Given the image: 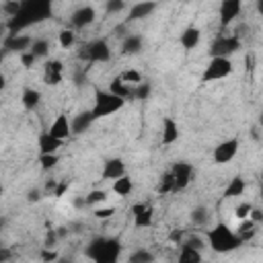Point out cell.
<instances>
[{
  "label": "cell",
  "mask_w": 263,
  "mask_h": 263,
  "mask_svg": "<svg viewBox=\"0 0 263 263\" xmlns=\"http://www.w3.org/2000/svg\"><path fill=\"white\" fill-rule=\"evenodd\" d=\"M49 14H51V4L45 2V0H27V2H21L18 14L8 21L10 35L21 33L23 27H29L33 23H39V21L47 18Z\"/></svg>",
  "instance_id": "1"
},
{
  "label": "cell",
  "mask_w": 263,
  "mask_h": 263,
  "mask_svg": "<svg viewBox=\"0 0 263 263\" xmlns=\"http://www.w3.org/2000/svg\"><path fill=\"white\" fill-rule=\"evenodd\" d=\"M84 255L92 263H117L121 255V242L111 236H97L86 245Z\"/></svg>",
  "instance_id": "2"
},
{
  "label": "cell",
  "mask_w": 263,
  "mask_h": 263,
  "mask_svg": "<svg viewBox=\"0 0 263 263\" xmlns=\"http://www.w3.org/2000/svg\"><path fill=\"white\" fill-rule=\"evenodd\" d=\"M205 236H208L210 247H212L216 253H230V251H236V249L242 245L240 238L236 236V232H234L228 224H224V222L214 224V228L208 230Z\"/></svg>",
  "instance_id": "3"
},
{
  "label": "cell",
  "mask_w": 263,
  "mask_h": 263,
  "mask_svg": "<svg viewBox=\"0 0 263 263\" xmlns=\"http://www.w3.org/2000/svg\"><path fill=\"white\" fill-rule=\"evenodd\" d=\"M123 107H125V101H123V99L111 95L109 90H97V95H95V105H92L90 113H92V117H95V121H97V119H101V117H107V115L117 113V111L123 109Z\"/></svg>",
  "instance_id": "4"
},
{
  "label": "cell",
  "mask_w": 263,
  "mask_h": 263,
  "mask_svg": "<svg viewBox=\"0 0 263 263\" xmlns=\"http://www.w3.org/2000/svg\"><path fill=\"white\" fill-rule=\"evenodd\" d=\"M78 58L86 60V62H92V64H97V62L103 64V62L111 60V47H109L107 39H92V41H88L80 47Z\"/></svg>",
  "instance_id": "5"
},
{
  "label": "cell",
  "mask_w": 263,
  "mask_h": 263,
  "mask_svg": "<svg viewBox=\"0 0 263 263\" xmlns=\"http://www.w3.org/2000/svg\"><path fill=\"white\" fill-rule=\"evenodd\" d=\"M240 47H242L240 37H236V35H218L210 45V58L230 60V55H234Z\"/></svg>",
  "instance_id": "6"
},
{
  "label": "cell",
  "mask_w": 263,
  "mask_h": 263,
  "mask_svg": "<svg viewBox=\"0 0 263 263\" xmlns=\"http://www.w3.org/2000/svg\"><path fill=\"white\" fill-rule=\"evenodd\" d=\"M234 70L232 62L226 58H210L203 74H201V82H214V80H222L226 76H230Z\"/></svg>",
  "instance_id": "7"
},
{
  "label": "cell",
  "mask_w": 263,
  "mask_h": 263,
  "mask_svg": "<svg viewBox=\"0 0 263 263\" xmlns=\"http://www.w3.org/2000/svg\"><path fill=\"white\" fill-rule=\"evenodd\" d=\"M171 175H173V193H179V191L187 189L189 183L193 181V166L185 160H179L173 164Z\"/></svg>",
  "instance_id": "8"
},
{
  "label": "cell",
  "mask_w": 263,
  "mask_h": 263,
  "mask_svg": "<svg viewBox=\"0 0 263 263\" xmlns=\"http://www.w3.org/2000/svg\"><path fill=\"white\" fill-rule=\"evenodd\" d=\"M238 148H240V142L238 138H228L224 142H220L216 148H214V162L216 164H228L230 160H234V156L238 154Z\"/></svg>",
  "instance_id": "9"
},
{
  "label": "cell",
  "mask_w": 263,
  "mask_h": 263,
  "mask_svg": "<svg viewBox=\"0 0 263 263\" xmlns=\"http://www.w3.org/2000/svg\"><path fill=\"white\" fill-rule=\"evenodd\" d=\"M240 10H242L240 0H222L220 2V27L222 29L230 27V23L240 14Z\"/></svg>",
  "instance_id": "10"
},
{
  "label": "cell",
  "mask_w": 263,
  "mask_h": 263,
  "mask_svg": "<svg viewBox=\"0 0 263 263\" xmlns=\"http://www.w3.org/2000/svg\"><path fill=\"white\" fill-rule=\"evenodd\" d=\"M64 80V64L60 60H47L43 64V82L47 86H58Z\"/></svg>",
  "instance_id": "11"
},
{
  "label": "cell",
  "mask_w": 263,
  "mask_h": 263,
  "mask_svg": "<svg viewBox=\"0 0 263 263\" xmlns=\"http://www.w3.org/2000/svg\"><path fill=\"white\" fill-rule=\"evenodd\" d=\"M132 216H134V226L136 228H150L154 220V210L148 203H134L132 205Z\"/></svg>",
  "instance_id": "12"
},
{
  "label": "cell",
  "mask_w": 263,
  "mask_h": 263,
  "mask_svg": "<svg viewBox=\"0 0 263 263\" xmlns=\"http://www.w3.org/2000/svg\"><path fill=\"white\" fill-rule=\"evenodd\" d=\"M95 18H97V10H95L90 4H82V6H78V8L72 12L70 23H72L76 29H84V27H88L90 23H95Z\"/></svg>",
  "instance_id": "13"
},
{
  "label": "cell",
  "mask_w": 263,
  "mask_h": 263,
  "mask_svg": "<svg viewBox=\"0 0 263 263\" xmlns=\"http://www.w3.org/2000/svg\"><path fill=\"white\" fill-rule=\"evenodd\" d=\"M47 134H49V136H53V138H55V140H60V142L68 140V138L72 136V132H70V119H68L64 113H62V115H58V117L51 121V125H49Z\"/></svg>",
  "instance_id": "14"
},
{
  "label": "cell",
  "mask_w": 263,
  "mask_h": 263,
  "mask_svg": "<svg viewBox=\"0 0 263 263\" xmlns=\"http://www.w3.org/2000/svg\"><path fill=\"white\" fill-rule=\"evenodd\" d=\"M92 123H95V117H92L90 109H88V111H80V113H76V115L70 119V132H72L74 136H80V134L88 132V127H90Z\"/></svg>",
  "instance_id": "15"
},
{
  "label": "cell",
  "mask_w": 263,
  "mask_h": 263,
  "mask_svg": "<svg viewBox=\"0 0 263 263\" xmlns=\"http://www.w3.org/2000/svg\"><path fill=\"white\" fill-rule=\"evenodd\" d=\"M123 175H125V162L121 158H109V160H105L103 171H101V177L103 179L115 181V179H119Z\"/></svg>",
  "instance_id": "16"
},
{
  "label": "cell",
  "mask_w": 263,
  "mask_h": 263,
  "mask_svg": "<svg viewBox=\"0 0 263 263\" xmlns=\"http://www.w3.org/2000/svg\"><path fill=\"white\" fill-rule=\"evenodd\" d=\"M33 43V37L29 35H23V33H16V35H8L6 41H4V47L8 51H16V53H23V51H29Z\"/></svg>",
  "instance_id": "17"
},
{
  "label": "cell",
  "mask_w": 263,
  "mask_h": 263,
  "mask_svg": "<svg viewBox=\"0 0 263 263\" xmlns=\"http://www.w3.org/2000/svg\"><path fill=\"white\" fill-rule=\"evenodd\" d=\"M156 6H158L156 2H136V4H132L129 6V12H127V23L150 16L156 10Z\"/></svg>",
  "instance_id": "18"
},
{
  "label": "cell",
  "mask_w": 263,
  "mask_h": 263,
  "mask_svg": "<svg viewBox=\"0 0 263 263\" xmlns=\"http://www.w3.org/2000/svg\"><path fill=\"white\" fill-rule=\"evenodd\" d=\"M179 136H181V132H179L177 121L173 117H164L162 119V138H160L162 144L164 146H171V144H175L179 140Z\"/></svg>",
  "instance_id": "19"
},
{
  "label": "cell",
  "mask_w": 263,
  "mask_h": 263,
  "mask_svg": "<svg viewBox=\"0 0 263 263\" xmlns=\"http://www.w3.org/2000/svg\"><path fill=\"white\" fill-rule=\"evenodd\" d=\"M62 144H64V142L55 140V138H53V136H49L47 132L39 134V138H37L39 154H58V150L62 148Z\"/></svg>",
  "instance_id": "20"
},
{
  "label": "cell",
  "mask_w": 263,
  "mask_h": 263,
  "mask_svg": "<svg viewBox=\"0 0 263 263\" xmlns=\"http://www.w3.org/2000/svg\"><path fill=\"white\" fill-rule=\"evenodd\" d=\"M181 47L183 49H193V47H197L199 45V41H201V31L197 29V27H187L183 33H181Z\"/></svg>",
  "instance_id": "21"
},
{
  "label": "cell",
  "mask_w": 263,
  "mask_h": 263,
  "mask_svg": "<svg viewBox=\"0 0 263 263\" xmlns=\"http://www.w3.org/2000/svg\"><path fill=\"white\" fill-rule=\"evenodd\" d=\"M142 47H144L142 35L129 33V35L123 39V43H121V53H125V55H136V53L142 51Z\"/></svg>",
  "instance_id": "22"
},
{
  "label": "cell",
  "mask_w": 263,
  "mask_h": 263,
  "mask_svg": "<svg viewBox=\"0 0 263 263\" xmlns=\"http://www.w3.org/2000/svg\"><path fill=\"white\" fill-rule=\"evenodd\" d=\"M111 95H115V97H119V99H123V101H127L129 97H132V86L129 84H125L119 76H115L111 82H109V88H107Z\"/></svg>",
  "instance_id": "23"
},
{
  "label": "cell",
  "mask_w": 263,
  "mask_h": 263,
  "mask_svg": "<svg viewBox=\"0 0 263 263\" xmlns=\"http://www.w3.org/2000/svg\"><path fill=\"white\" fill-rule=\"evenodd\" d=\"M21 103H23V107H25L27 111H33V109H37L39 103H41V92H39L37 88H31V86H29V88L23 90Z\"/></svg>",
  "instance_id": "24"
},
{
  "label": "cell",
  "mask_w": 263,
  "mask_h": 263,
  "mask_svg": "<svg viewBox=\"0 0 263 263\" xmlns=\"http://www.w3.org/2000/svg\"><path fill=\"white\" fill-rule=\"evenodd\" d=\"M201 261H203L201 251L191 249L187 245H179V259H177V263H201Z\"/></svg>",
  "instance_id": "25"
},
{
  "label": "cell",
  "mask_w": 263,
  "mask_h": 263,
  "mask_svg": "<svg viewBox=\"0 0 263 263\" xmlns=\"http://www.w3.org/2000/svg\"><path fill=\"white\" fill-rule=\"evenodd\" d=\"M245 189H247V181L242 177H232L228 181L226 189H224V197H228V199L230 197H240L245 193Z\"/></svg>",
  "instance_id": "26"
},
{
  "label": "cell",
  "mask_w": 263,
  "mask_h": 263,
  "mask_svg": "<svg viewBox=\"0 0 263 263\" xmlns=\"http://www.w3.org/2000/svg\"><path fill=\"white\" fill-rule=\"evenodd\" d=\"M113 193L115 195H119V197H125V195H129L132 193V189H134V181H132V177L129 175H123V177H119V179H115L113 181Z\"/></svg>",
  "instance_id": "27"
},
{
  "label": "cell",
  "mask_w": 263,
  "mask_h": 263,
  "mask_svg": "<svg viewBox=\"0 0 263 263\" xmlns=\"http://www.w3.org/2000/svg\"><path fill=\"white\" fill-rule=\"evenodd\" d=\"M49 41L47 39H33V43H31V47H29V51L39 60V58H47L49 55Z\"/></svg>",
  "instance_id": "28"
},
{
  "label": "cell",
  "mask_w": 263,
  "mask_h": 263,
  "mask_svg": "<svg viewBox=\"0 0 263 263\" xmlns=\"http://www.w3.org/2000/svg\"><path fill=\"white\" fill-rule=\"evenodd\" d=\"M127 263H154V253L148 249H136L129 253Z\"/></svg>",
  "instance_id": "29"
},
{
  "label": "cell",
  "mask_w": 263,
  "mask_h": 263,
  "mask_svg": "<svg viewBox=\"0 0 263 263\" xmlns=\"http://www.w3.org/2000/svg\"><path fill=\"white\" fill-rule=\"evenodd\" d=\"M156 193H158V195L173 193V175H171V171H166V173L160 175V179H158V183H156Z\"/></svg>",
  "instance_id": "30"
},
{
  "label": "cell",
  "mask_w": 263,
  "mask_h": 263,
  "mask_svg": "<svg viewBox=\"0 0 263 263\" xmlns=\"http://www.w3.org/2000/svg\"><path fill=\"white\" fill-rule=\"evenodd\" d=\"M208 220H210V210L205 205H197V208L191 210V222L195 226H205Z\"/></svg>",
  "instance_id": "31"
},
{
  "label": "cell",
  "mask_w": 263,
  "mask_h": 263,
  "mask_svg": "<svg viewBox=\"0 0 263 263\" xmlns=\"http://www.w3.org/2000/svg\"><path fill=\"white\" fill-rule=\"evenodd\" d=\"M107 201V191L105 189H92V191H88V195L84 197V203L86 205H101V203H105Z\"/></svg>",
  "instance_id": "32"
},
{
  "label": "cell",
  "mask_w": 263,
  "mask_h": 263,
  "mask_svg": "<svg viewBox=\"0 0 263 263\" xmlns=\"http://www.w3.org/2000/svg\"><path fill=\"white\" fill-rule=\"evenodd\" d=\"M74 41H76V33H74L72 29H64V31H60V35H58V43H60L62 49H70V47L74 45Z\"/></svg>",
  "instance_id": "33"
},
{
  "label": "cell",
  "mask_w": 263,
  "mask_h": 263,
  "mask_svg": "<svg viewBox=\"0 0 263 263\" xmlns=\"http://www.w3.org/2000/svg\"><path fill=\"white\" fill-rule=\"evenodd\" d=\"M150 92H152V86H150V82H140V84H136V86H132V97L134 99H138V101H144V99H148L150 97Z\"/></svg>",
  "instance_id": "34"
},
{
  "label": "cell",
  "mask_w": 263,
  "mask_h": 263,
  "mask_svg": "<svg viewBox=\"0 0 263 263\" xmlns=\"http://www.w3.org/2000/svg\"><path fill=\"white\" fill-rule=\"evenodd\" d=\"M119 78H121L125 84H129V86H136V84H140V82H142V74H140L138 70H134V68H129V70L121 72V74H119Z\"/></svg>",
  "instance_id": "35"
},
{
  "label": "cell",
  "mask_w": 263,
  "mask_h": 263,
  "mask_svg": "<svg viewBox=\"0 0 263 263\" xmlns=\"http://www.w3.org/2000/svg\"><path fill=\"white\" fill-rule=\"evenodd\" d=\"M58 162H60V156L58 154H39V164H41L43 171L53 168Z\"/></svg>",
  "instance_id": "36"
},
{
  "label": "cell",
  "mask_w": 263,
  "mask_h": 263,
  "mask_svg": "<svg viewBox=\"0 0 263 263\" xmlns=\"http://www.w3.org/2000/svg\"><path fill=\"white\" fill-rule=\"evenodd\" d=\"M125 8H127V4L123 0H107L105 2V12L107 14H117V12L125 10Z\"/></svg>",
  "instance_id": "37"
},
{
  "label": "cell",
  "mask_w": 263,
  "mask_h": 263,
  "mask_svg": "<svg viewBox=\"0 0 263 263\" xmlns=\"http://www.w3.org/2000/svg\"><path fill=\"white\" fill-rule=\"evenodd\" d=\"M2 10L6 12L8 18H14L18 14V10H21V2L18 0H8V2L2 4Z\"/></svg>",
  "instance_id": "38"
},
{
  "label": "cell",
  "mask_w": 263,
  "mask_h": 263,
  "mask_svg": "<svg viewBox=\"0 0 263 263\" xmlns=\"http://www.w3.org/2000/svg\"><path fill=\"white\" fill-rule=\"evenodd\" d=\"M39 259H41V263H55V261L60 259V255H58V251L43 247L41 253H39Z\"/></svg>",
  "instance_id": "39"
},
{
  "label": "cell",
  "mask_w": 263,
  "mask_h": 263,
  "mask_svg": "<svg viewBox=\"0 0 263 263\" xmlns=\"http://www.w3.org/2000/svg\"><path fill=\"white\" fill-rule=\"evenodd\" d=\"M251 210H253V203L242 201V203H238V205H236L234 216H236L238 220H247V218H249V214H251Z\"/></svg>",
  "instance_id": "40"
},
{
  "label": "cell",
  "mask_w": 263,
  "mask_h": 263,
  "mask_svg": "<svg viewBox=\"0 0 263 263\" xmlns=\"http://www.w3.org/2000/svg\"><path fill=\"white\" fill-rule=\"evenodd\" d=\"M181 245H187V247H191V249L201 251V249H203V245H205V240H203L201 236H197V234H189Z\"/></svg>",
  "instance_id": "41"
},
{
  "label": "cell",
  "mask_w": 263,
  "mask_h": 263,
  "mask_svg": "<svg viewBox=\"0 0 263 263\" xmlns=\"http://www.w3.org/2000/svg\"><path fill=\"white\" fill-rule=\"evenodd\" d=\"M113 214H115V208H111V205H109V208H97V210H95V218H97V220H107V218H111Z\"/></svg>",
  "instance_id": "42"
},
{
  "label": "cell",
  "mask_w": 263,
  "mask_h": 263,
  "mask_svg": "<svg viewBox=\"0 0 263 263\" xmlns=\"http://www.w3.org/2000/svg\"><path fill=\"white\" fill-rule=\"evenodd\" d=\"M21 55V64H23V68H31L35 62H37V58L31 53V51H23V53H18Z\"/></svg>",
  "instance_id": "43"
},
{
  "label": "cell",
  "mask_w": 263,
  "mask_h": 263,
  "mask_svg": "<svg viewBox=\"0 0 263 263\" xmlns=\"http://www.w3.org/2000/svg\"><path fill=\"white\" fill-rule=\"evenodd\" d=\"M55 240H58V232H55V230H49V232L45 234V242H43V247H47V249H53Z\"/></svg>",
  "instance_id": "44"
},
{
  "label": "cell",
  "mask_w": 263,
  "mask_h": 263,
  "mask_svg": "<svg viewBox=\"0 0 263 263\" xmlns=\"http://www.w3.org/2000/svg\"><path fill=\"white\" fill-rule=\"evenodd\" d=\"M12 249L10 247H0V263H8L12 259Z\"/></svg>",
  "instance_id": "45"
},
{
  "label": "cell",
  "mask_w": 263,
  "mask_h": 263,
  "mask_svg": "<svg viewBox=\"0 0 263 263\" xmlns=\"http://www.w3.org/2000/svg\"><path fill=\"white\" fill-rule=\"evenodd\" d=\"M68 181H58V185H55V191H53V197H62L66 191H68Z\"/></svg>",
  "instance_id": "46"
},
{
  "label": "cell",
  "mask_w": 263,
  "mask_h": 263,
  "mask_svg": "<svg viewBox=\"0 0 263 263\" xmlns=\"http://www.w3.org/2000/svg\"><path fill=\"white\" fill-rule=\"evenodd\" d=\"M41 195H43V193H41L39 189H31V191L27 193V199H29L31 203H37V201H41Z\"/></svg>",
  "instance_id": "47"
},
{
  "label": "cell",
  "mask_w": 263,
  "mask_h": 263,
  "mask_svg": "<svg viewBox=\"0 0 263 263\" xmlns=\"http://www.w3.org/2000/svg\"><path fill=\"white\" fill-rule=\"evenodd\" d=\"M249 220H253L255 224H259V222L263 220V214H261V210L253 208V210H251V214H249Z\"/></svg>",
  "instance_id": "48"
},
{
  "label": "cell",
  "mask_w": 263,
  "mask_h": 263,
  "mask_svg": "<svg viewBox=\"0 0 263 263\" xmlns=\"http://www.w3.org/2000/svg\"><path fill=\"white\" fill-rule=\"evenodd\" d=\"M55 185H58V181H53V179H51V181H47V183H45V189H43V191L53 195V191H55Z\"/></svg>",
  "instance_id": "49"
},
{
  "label": "cell",
  "mask_w": 263,
  "mask_h": 263,
  "mask_svg": "<svg viewBox=\"0 0 263 263\" xmlns=\"http://www.w3.org/2000/svg\"><path fill=\"white\" fill-rule=\"evenodd\" d=\"M4 86H6V78H4V76H2V74H0V90H2V88H4Z\"/></svg>",
  "instance_id": "50"
},
{
  "label": "cell",
  "mask_w": 263,
  "mask_h": 263,
  "mask_svg": "<svg viewBox=\"0 0 263 263\" xmlns=\"http://www.w3.org/2000/svg\"><path fill=\"white\" fill-rule=\"evenodd\" d=\"M2 193H4V187H2V183H0V197H2Z\"/></svg>",
  "instance_id": "51"
},
{
  "label": "cell",
  "mask_w": 263,
  "mask_h": 263,
  "mask_svg": "<svg viewBox=\"0 0 263 263\" xmlns=\"http://www.w3.org/2000/svg\"><path fill=\"white\" fill-rule=\"evenodd\" d=\"M58 263H72V261H66V259H64V261H58Z\"/></svg>",
  "instance_id": "52"
}]
</instances>
